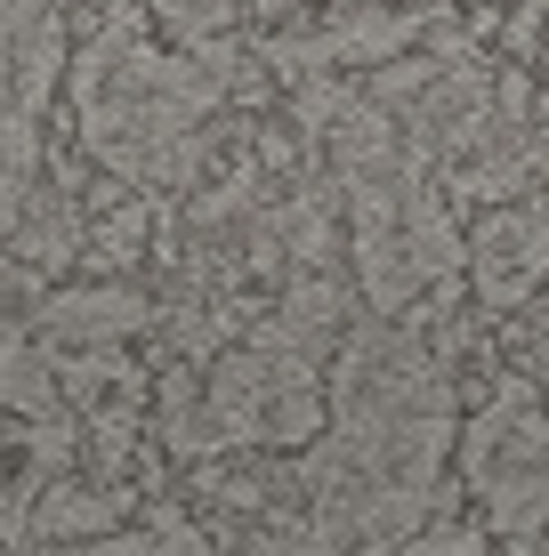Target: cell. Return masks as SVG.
Listing matches in <instances>:
<instances>
[{"label":"cell","instance_id":"1","mask_svg":"<svg viewBox=\"0 0 549 556\" xmlns=\"http://www.w3.org/2000/svg\"><path fill=\"white\" fill-rule=\"evenodd\" d=\"M452 452V395L437 355L396 323L339 331L332 363V428L299 452V492L315 516H291V541L339 548V541H404L421 532V508L437 492V468Z\"/></svg>","mask_w":549,"mask_h":556},{"label":"cell","instance_id":"2","mask_svg":"<svg viewBox=\"0 0 549 556\" xmlns=\"http://www.w3.org/2000/svg\"><path fill=\"white\" fill-rule=\"evenodd\" d=\"M235 98L211 56H162L146 9H105L73 65V138L129 186H195L211 169V113Z\"/></svg>","mask_w":549,"mask_h":556},{"label":"cell","instance_id":"3","mask_svg":"<svg viewBox=\"0 0 549 556\" xmlns=\"http://www.w3.org/2000/svg\"><path fill=\"white\" fill-rule=\"evenodd\" d=\"M324 348L299 331H283L275 315L251 323L242 348H226L202 379L211 395V419H219V444L226 452H308L315 435L332 428V395L315 379Z\"/></svg>","mask_w":549,"mask_h":556},{"label":"cell","instance_id":"4","mask_svg":"<svg viewBox=\"0 0 549 556\" xmlns=\"http://www.w3.org/2000/svg\"><path fill=\"white\" fill-rule=\"evenodd\" d=\"M461 476L485 501L501 541H534L549 525V404L534 379H501L461 435Z\"/></svg>","mask_w":549,"mask_h":556},{"label":"cell","instance_id":"5","mask_svg":"<svg viewBox=\"0 0 549 556\" xmlns=\"http://www.w3.org/2000/svg\"><path fill=\"white\" fill-rule=\"evenodd\" d=\"M469 282L494 315H517L534 306V291L549 282V210L541 202H494L477 226H469Z\"/></svg>","mask_w":549,"mask_h":556},{"label":"cell","instance_id":"6","mask_svg":"<svg viewBox=\"0 0 549 556\" xmlns=\"http://www.w3.org/2000/svg\"><path fill=\"white\" fill-rule=\"evenodd\" d=\"M65 73V9L57 0H0V105L41 113Z\"/></svg>","mask_w":549,"mask_h":556},{"label":"cell","instance_id":"7","mask_svg":"<svg viewBox=\"0 0 549 556\" xmlns=\"http://www.w3.org/2000/svg\"><path fill=\"white\" fill-rule=\"evenodd\" d=\"M146 323H154V306L129 291V282H73V291L41 299V331L57 348H122Z\"/></svg>","mask_w":549,"mask_h":556},{"label":"cell","instance_id":"8","mask_svg":"<svg viewBox=\"0 0 549 556\" xmlns=\"http://www.w3.org/2000/svg\"><path fill=\"white\" fill-rule=\"evenodd\" d=\"M138 492H122V476H98V484H33V541H105L113 525L129 516Z\"/></svg>","mask_w":549,"mask_h":556},{"label":"cell","instance_id":"9","mask_svg":"<svg viewBox=\"0 0 549 556\" xmlns=\"http://www.w3.org/2000/svg\"><path fill=\"white\" fill-rule=\"evenodd\" d=\"M9 251L25 258L33 275H65V266L89 251V218L73 210V186H57L49 202H41V194L25 202V218L9 226Z\"/></svg>","mask_w":549,"mask_h":556},{"label":"cell","instance_id":"10","mask_svg":"<svg viewBox=\"0 0 549 556\" xmlns=\"http://www.w3.org/2000/svg\"><path fill=\"white\" fill-rule=\"evenodd\" d=\"M267 235H275L283 266H332L339 258V178L299 186L283 210H267Z\"/></svg>","mask_w":549,"mask_h":556},{"label":"cell","instance_id":"11","mask_svg":"<svg viewBox=\"0 0 549 556\" xmlns=\"http://www.w3.org/2000/svg\"><path fill=\"white\" fill-rule=\"evenodd\" d=\"M0 412H65V388H57V355H49V331H9L0 339Z\"/></svg>","mask_w":549,"mask_h":556},{"label":"cell","instance_id":"12","mask_svg":"<svg viewBox=\"0 0 549 556\" xmlns=\"http://www.w3.org/2000/svg\"><path fill=\"white\" fill-rule=\"evenodd\" d=\"M33 186H41V129L25 105H0V235L25 218Z\"/></svg>","mask_w":549,"mask_h":556},{"label":"cell","instance_id":"13","mask_svg":"<svg viewBox=\"0 0 549 556\" xmlns=\"http://www.w3.org/2000/svg\"><path fill=\"white\" fill-rule=\"evenodd\" d=\"M57 388H65V404L105 412V404H129V395H138V363L113 355V348H73V355H57Z\"/></svg>","mask_w":549,"mask_h":556},{"label":"cell","instance_id":"14","mask_svg":"<svg viewBox=\"0 0 549 556\" xmlns=\"http://www.w3.org/2000/svg\"><path fill=\"white\" fill-rule=\"evenodd\" d=\"M146 235H154V210L146 202H98V218H89V266H105V275H122V266H138L146 258Z\"/></svg>","mask_w":549,"mask_h":556},{"label":"cell","instance_id":"15","mask_svg":"<svg viewBox=\"0 0 549 556\" xmlns=\"http://www.w3.org/2000/svg\"><path fill=\"white\" fill-rule=\"evenodd\" d=\"M242 0H146V16H154L162 33H178V41H211V33L235 25Z\"/></svg>","mask_w":549,"mask_h":556},{"label":"cell","instance_id":"16","mask_svg":"<svg viewBox=\"0 0 549 556\" xmlns=\"http://www.w3.org/2000/svg\"><path fill=\"white\" fill-rule=\"evenodd\" d=\"M525 363L549 379V291H541V306H534V323H525Z\"/></svg>","mask_w":549,"mask_h":556},{"label":"cell","instance_id":"17","mask_svg":"<svg viewBox=\"0 0 549 556\" xmlns=\"http://www.w3.org/2000/svg\"><path fill=\"white\" fill-rule=\"evenodd\" d=\"M421 548H485L477 525H421Z\"/></svg>","mask_w":549,"mask_h":556},{"label":"cell","instance_id":"18","mask_svg":"<svg viewBox=\"0 0 549 556\" xmlns=\"http://www.w3.org/2000/svg\"><path fill=\"white\" fill-rule=\"evenodd\" d=\"M259 16H291V9H308V0H251Z\"/></svg>","mask_w":549,"mask_h":556}]
</instances>
